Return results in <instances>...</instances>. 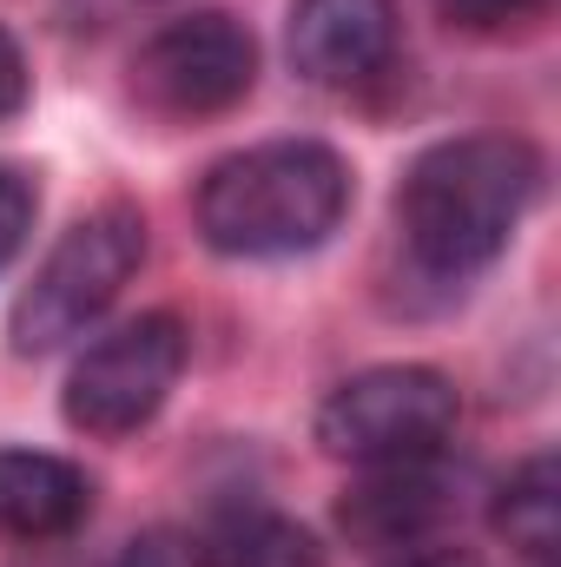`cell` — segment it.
Returning a JSON list of instances; mask_svg holds the SVG:
<instances>
[{
    "label": "cell",
    "mask_w": 561,
    "mask_h": 567,
    "mask_svg": "<svg viewBox=\"0 0 561 567\" xmlns=\"http://www.w3.org/2000/svg\"><path fill=\"white\" fill-rule=\"evenodd\" d=\"M496 528L509 535V548H522L529 561H549L561 542V468L555 455H529L502 495H496Z\"/></svg>",
    "instance_id": "cell-11"
},
{
    "label": "cell",
    "mask_w": 561,
    "mask_h": 567,
    "mask_svg": "<svg viewBox=\"0 0 561 567\" xmlns=\"http://www.w3.org/2000/svg\"><path fill=\"white\" fill-rule=\"evenodd\" d=\"M390 567H482L469 548H422V555H397Z\"/></svg>",
    "instance_id": "cell-16"
},
{
    "label": "cell",
    "mask_w": 561,
    "mask_h": 567,
    "mask_svg": "<svg viewBox=\"0 0 561 567\" xmlns=\"http://www.w3.org/2000/svg\"><path fill=\"white\" fill-rule=\"evenodd\" d=\"M145 258V218L126 205H106L93 218H80L53 251L47 265L33 271V284L13 297V317H7V337L20 357H47L60 343H73L86 323H100L113 310V297L133 284Z\"/></svg>",
    "instance_id": "cell-3"
},
{
    "label": "cell",
    "mask_w": 561,
    "mask_h": 567,
    "mask_svg": "<svg viewBox=\"0 0 561 567\" xmlns=\"http://www.w3.org/2000/svg\"><path fill=\"white\" fill-rule=\"evenodd\" d=\"M192 337L172 310H152L120 323L113 337H100L73 377H67V423L86 435H133L140 423L159 416V403L172 396V383L185 377Z\"/></svg>",
    "instance_id": "cell-5"
},
{
    "label": "cell",
    "mask_w": 561,
    "mask_h": 567,
    "mask_svg": "<svg viewBox=\"0 0 561 567\" xmlns=\"http://www.w3.org/2000/svg\"><path fill=\"white\" fill-rule=\"evenodd\" d=\"M536 192H542V152L529 140L509 133L442 140L410 165L397 192V231L429 278H469L502 258Z\"/></svg>",
    "instance_id": "cell-1"
},
{
    "label": "cell",
    "mask_w": 561,
    "mask_h": 567,
    "mask_svg": "<svg viewBox=\"0 0 561 567\" xmlns=\"http://www.w3.org/2000/svg\"><path fill=\"white\" fill-rule=\"evenodd\" d=\"M192 548H198V567H324L317 535L278 508H225L205 522Z\"/></svg>",
    "instance_id": "cell-10"
},
{
    "label": "cell",
    "mask_w": 561,
    "mask_h": 567,
    "mask_svg": "<svg viewBox=\"0 0 561 567\" xmlns=\"http://www.w3.org/2000/svg\"><path fill=\"white\" fill-rule=\"evenodd\" d=\"M449 515H456V475L436 455L384 462L337 502L344 535L364 542V548H417L422 535H436Z\"/></svg>",
    "instance_id": "cell-8"
},
{
    "label": "cell",
    "mask_w": 561,
    "mask_h": 567,
    "mask_svg": "<svg viewBox=\"0 0 561 567\" xmlns=\"http://www.w3.org/2000/svg\"><path fill=\"white\" fill-rule=\"evenodd\" d=\"M27 106V53H20V40L0 27V120H13Z\"/></svg>",
    "instance_id": "cell-15"
},
{
    "label": "cell",
    "mask_w": 561,
    "mask_h": 567,
    "mask_svg": "<svg viewBox=\"0 0 561 567\" xmlns=\"http://www.w3.org/2000/svg\"><path fill=\"white\" fill-rule=\"evenodd\" d=\"M350 212V165L317 140H272L232 152L198 185V231L225 258L317 251Z\"/></svg>",
    "instance_id": "cell-2"
},
{
    "label": "cell",
    "mask_w": 561,
    "mask_h": 567,
    "mask_svg": "<svg viewBox=\"0 0 561 567\" xmlns=\"http://www.w3.org/2000/svg\"><path fill=\"white\" fill-rule=\"evenodd\" d=\"M93 508V482L47 449H0V535L53 542L73 535Z\"/></svg>",
    "instance_id": "cell-9"
},
{
    "label": "cell",
    "mask_w": 561,
    "mask_h": 567,
    "mask_svg": "<svg viewBox=\"0 0 561 567\" xmlns=\"http://www.w3.org/2000/svg\"><path fill=\"white\" fill-rule=\"evenodd\" d=\"M397 53V0H290V66L310 86H364Z\"/></svg>",
    "instance_id": "cell-7"
},
{
    "label": "cell",
    "mask_w": 561,
    "mask_h": 567,
    "mask_svg": "<svg viewBox=\"0 0 561 567\" xmlns=\"http://www.w3.org/2000/svg\"><path fill=\"white\" fill-rule=\"evenodd\" d=\"M27 231H33V185H27V172L0 165V271L20 258Z\"/></svg>",
    "instance_id": "cell-12"
},
{
    "label": "cell",
    "mask_w": 561,
    "mask_h": 567,
    "mask_svg": "<svg viewBox=\"0 0 561 567\" xmlns=\"http://www.w3.org/2000/svg\"><path fill=\"white\" fill-rule=\"evenodd\" d=\"M258 80V40L245 20L232 13H192L159 27L133 60V86L145 106L172 113V120H205L225 113L252 93Z\"/></svg>",
    "instance_id": "cell-6"
},
{
    "label": "cell",
    "mask_w": 561,
    "mask_h": 567,
    "mask_svg": "<svg viewBox=\"0 0 561 567\" xmlns=\"http://www.w3.org/2000/svg\"><path fill=\"white\" fill-rule=\"evenodd\" d=\"M436 7L462 27H516V20H536L549 0H436Z\"/></svg>",
    "instance_id": "cell-14"
},
{
    "label": "cell",
    "mask_w": 561,
    "mask_h": 567,
    "mask_svg": "<svg viewBox=\"0 0 561 567\" xmlns=\"http://www.w3.org/2000/svg\"><path fill=\"white\" fill-rule=\"evenodd\" d=\"M120 567H198V548L185 535H172V528H145V535L126 542Z\"/></svg>",
    "instance_id": "cell-13"
},
{
    "label": "cell",
    "mask_w": 561,
    "mask_h": 567,
    "mask_svg": "<svg viewBox=\"0 0 561 567\" xmlns=\"http://www.w3.org/2000/svg\"><path fill=\"white\" fill-rule=\"evenodd\" d=\"M456 416H462V403H456V383L442 370L384 363V370H364V377L330 390V403L317 410V442L337 462L384 468V462L436 455L449 442Z\"/></svg>",
    "instance_id": "cell-4"
}]
</instances>
